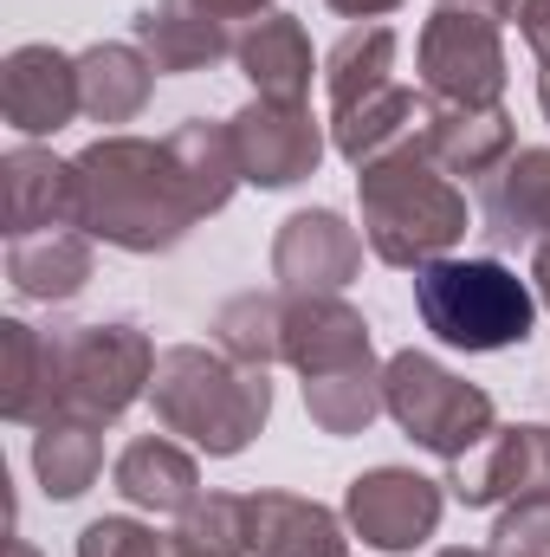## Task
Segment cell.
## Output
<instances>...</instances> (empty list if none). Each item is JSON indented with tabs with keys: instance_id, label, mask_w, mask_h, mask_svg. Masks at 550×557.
<instances>
[{
	"instance_id": "obj_1",
	"label": "cell",
	"mask_w": 550,
	"mask_h": 557,
	"mask_svg": "<svg viewBox=\"0 0 550 557\" xmlns=\"http://www.w3.org/2000/svg\"><path fill=\"white\" fill-rule=\"evenodd\" d=\"M78 169V221L91 240L124 253H168L201 221L168 143L149 137H98L72 156Z\"/></svg>"
},
{
	"instance_id": "obj_2",
	"label": "cell",
	"mask_w": 550,
	"mask_h": 557,
	"mask_svg": "<svg viewBox=\"0 0 550 557\" xmlns=\"http://www.w3.org/2000/svg\"><path fill=\"white\" fill-rule=\"evenodd\" d=\"M357 201H363L370 253L383 267H402V273H421V267L447 260L460 247V234H466V195L427 156L421 131L357 169Z\"/></svg>"
},
{
	"instance_id": "obj_3",
	"label": "cell",
	"mask_w": 550,
	"mask_h": 557,
	"mask_svg": "<svg viewBox=\"0 0 550 557\" xmlns=\"http://www.w3.org/2000/svg\"><path fill=\"white\" fill-rule=\"evenodd\" d=\"M149 409L162 434H182L195 454L234 460L253 447V434L273 416V383L253 363H234L208 344H168L149 376Z\"/></svg>"
},
{
	"instance_id": "obj_4",
	"label": "cell",
	"mask_w": 550,
	"mask_h": 557,
	"mask_svg": "<svg viewBox=\"0 0 550 557\" xmlns=\"http://www.w3.org/2000/svg\"><path fill=\"white\" fill-rule=\"evenodd\" d=\"M414 311L440 344L486 357V350H512L532 337L538 292L505 260H453L447 253V260L414 273Z\"/></svg>"
},
{
	"instance_id": "obj_5",
	"label": "cell",
	"mask_w": 550,
	"mask_h": 557,
	"mask_svg": "<svg viewBox=\"0 0 550 557\" xmlns=\"http://www.w3.org/2000/svg\"><path fill=\"white\" fill-rule=\"evenodd\" d=\"M505 20L512 0H434L421 26L427 104H499L505 98Z\"/></svg>"
},
{
	"instance_id": "obj_6",
	"label": "cell",
	"mask_w": 550,
	"mask_h": 557,
	"mask_svg": "<svg viewBox=\"0 0 550 557\" xmlns=\"http://www.w3.org/2000/svg\"><path fill=\"white\" fill-rule=\"evenodd\" d=\"M383 396H389V416L409 434L414 447L440 454V460H460L473 454L499 416H492V396L466 376H453L447 363H434L427 350H396L383 363Z\"/></svg>"
},
{
	"instance_id": "obj_7",
	"label": "cell",
	"mask_w": 550,
	"mask_h": 557,
	"mask_svg": "<svg viewBox=\"0 0 550 557\" xmlns=\"http://www.w3.org/2000/svg\"><path fill=\"white\" fill-rule=\"evenodd\" d=\"M59 344H65V416L111 428L137 396H149L155 344L137 324H72L59 331Z\"/></svg>"
},
{
	"instance_id": "obj_8",
	"label": "cell",
	"mask_w": 550,
	"mask_h": 557,
	"mask_svg": "<svg viewBox=\"0 0 550 557\" xmlns=\"http://www.w3.org/2000/svg\"><path fill=\"white\" fill-rule=\"evenodd\" d=\"M460 506H518V499H550V428L545 421H518V428H492L473 454L447 460L440 480Z\"/></svg>"
},
{
	"instance_id": "obj_9",
	"label": "cell",
	"mask_w": 550,
	"mask_h": 557,
	"mask_svg": "<svg viewBox=\"0 0 550 557\" xmlns=\"http://www.w3.org/2000/svg\"><path fill=\"white\" fill-rule=\"evenodd\" d=\"M440 506H447L440 480H421L414 467H370V473H357L350 493H343L350 532L383 557L427 545L434 525H440Z\"/></svg>"
},
{
	"instance_id": "obj_10",
	"label": "cell",
	"mask_w": 550,
	"mask_h": 557,
	"mask_svg": "<svg viewBox=\"0 0 550 557\" xmlns=\"http://www.w3.org/2000/svg\"><path fill=\"white\" fill-rule=\"evenodd\" d=\"M227 131L240 149V175L253 188H291V182L317 175V162H324V124L311 117V104L253 98L247 111L227 117Z\"/></svg>"
},
{
	"instance_id": "obj_11",
	"label": "cell",
	"mask_w": 550,
	"mask_h": 557,
	"mask_svg": "<svg viewBox=\"0 0 550 557\" xmlns=\"http://www.w3.org/2000/svg\"><path fill=\"white\" fill-rule=\"evenodd\" d=\"M0 111L20 137H59L72 117H85L78 59L59 46H13L0 59Z\"/></svg>"
},
{
	"instance_id": "obj_12",
	"label": "cell",
	"mask_w": 550,
	"mask_h": 557,
	"mask_svg": "<svg viewBox=\"0 0 550 557\" xmlns=\"http://www.w3.org/2000/svg\"><path fill=\"white\" fill-rule=\"evenodd\" d=\"M363 273V234L337 208H298L273 234L278 292H343Z\"/></svg>"
},
{
	"instance_id": "obj_13",
	"label": "cell",
	"mask_w": 550,
	"mask_h": 557,
	"mask_svg": "<svg viewBox=\"0 0 550 557\" xmlns=\"http://www.w3.org/2000/svg\"><path fill=\"white\" fill-rule=\"evenodd\" d=\"M370 324L343 292H285V363L311 383L350 363H370Z\"/></svg>"
},
{
	"instance_id": "obj_14",
	"label": "cell",
	"mask_w": 550,
	"mask_h": 557,
	"mask_svg": "<svg viewBox=\"0 0 550 557\" xmlns=\"http://www.w3.org/2000/svg\"><path fill=\"white\" fill-rule=\"evenodd\" d=\"M78 221V169L52 149H7L0 156V234L26 240L46 227H72Z\"/></svg>"
},
{
	"instance_id": "obj_15",
	"label": "cell",
	"mask_w": 550,
	"mask_h": 557,
	"mask_svg": "<svg viewBox=\"0 0 550 557\" xmlns=\"http://www.w3.org/2000/svg\"><path fill=\"white\" fill-rule=\"evenodd\" d=\"M0 416L46 428L65 416V344L59 331H33L26 318H0Z\"/></svg>"
},
{
	"instance_id": "obj_16",
	"label": "cell",
	"mask_w": 550,
	"mask_h": 557,
	"mask_svg": "<svg viewBox=\"0 0 550 557\" xmlns=\"http://www.w3.org/2000/svg\"><path fill=\"white\" fill-rule=\"evenodd\" d=\"M421 143L447 175H466V182H486L518 156V131L505 104H427Z\"/></svg>"
},
{
	"instance_id": "obj_17",
	"label": "cell",
	"mask_w": 550,
	"mask_h": 557,
	"mask_svg": "<svg viewBox=\"0 0 550 557\" xmlns=\"http://www.w3.org/2000/svg\"><path fill=\"white\" fill-rule=\"evenodd\" d=\"M479 227L492 247L550 240V149H518L499 175L479 182Z\"/></svg>"
},
{
	"instance_id": "obj_18",
	"label": "cell",
	"mask_w": 550,
	"mask_h": 557,
	"mask_svg": "<svg viewBox=\"0 0 550 557\" xmlns=\"http://www.w3.org/2000/svg\"><path fill=\"white\" fill-rule=\"evenodd\" d=\"M247 557H350L343 519L298 493H247Z\"/></svg>"
},
{
	"instance_id": "obj_19",
	"label": "cell",
	"mask_w": 550,
	"mask_h": 557,
	"mask_svg": "<svg viewBox=\"0 0 550 557\" xmlns=\"http://www.w3.org/2000/svg\"><path fill=\"white\" fill-rule=\"evenodd\" d=\"M130 33H137V46L149 52L155 72H208V65L234 59V46H240V33H234L227 20H214V13H201V7H188V0H155V7H142Z\"/></svg>"
},
{
	"instance_id": "obj_20",
	"label": "cell",
	"mask_w": 550,
	"mask_h": 557,
	"mask_svg": "<svg viewBox=\"0 0 550 557\" xmlns=\"http://www.w3.org/2000/svg\"><path fill=\"white\" fill-rule=\"evenodd\" d=\"M117 493L155 519H182L201 499V467L175 434H137L117 454Z\"/></svg>"
},
{
	"instance_id": "obj_21",
	"label": "cell",
	"mask_w": 550,
	"mask_h": 557,
	"mask_svg": "<svg viewBox=\"0 0 550 557\" xmlns=\"http://www.w3.org/2000/svg\"><path fill=\"white\" fill-rule=\"evenodd\" d=\"M234 59H240V72H247L253 98H285V104H304L311 72H317L311 33L298 26V13H266V20H253V26L240 33Z\"/></svg>"
},
{
	"instance_id": "obj_22",
	"label": "cell",
	"mask_w": 550,
	"mask_h": 557,
	"mask_svg": "<svg viewBox=\"0 0 550 557\" xmlns=\"http://www.w3.org/2000/svg\"><path fill=\"white\" fill-rule=\"evenodd\" d=\"M91 278V234L85 227H46L26 240H7V285L39 305L78 298Z\"/></svg>"
},
{
	"instance_id": "obj_23",
	"label": "cell",
	"mask_w": 550,
	"mask_h": 557,
	"mask_svg": "<svg viewBox=\"0 0 550 557\" xmlns=\"http://www.w3.org/2000/svg\"><path fill=\"white\" fill-rule=\"evenodd\" d=\"M155 65L137 39H104L78 52V91H85V117L91 124H130L142 117L149 91H155Z\"/></svg>"
},
{
	"instance_id": "obj_24",
	"label": "cell",
	"mask_w": 550,
	"mask_h": 557,
	"mask_svg": "<svg viewBox=\"0 0 550 557\" xmlns=\"http://www.w3.org/2000/svg\"><path fill=\"white\" fill-rule=\"evenodd\" d=\"M162 143H168V156H175V169H182V182H188V195H195L201 214H221V208L234 201V188L247 182V175H240V149H234V131H227V124L188 117V124H175Z\"/></svg>"
},
{
	"instance_id": "obj_25",
	"label": "cell",
	"mask_w": 550,
	"mask_h": 557,
	"mask_svg": "<svg viewBox=\"0 0 550 557\" xmlns=\"http://www.w3.org/2000/svg\"><path fill=\"white\" fill-rule=\"evenodd\" d=\"M33 473L52 499H78L91 493V480L104 473V421L85 416H52L33 434Z\"/></svg>"
},
{
	"instance_id": "obj_26",
	"label": "cell",
	"mask_w": 550,
	"mask_h": 557,
	"mask_svg": "<svg viewBox=\"0 0 550 557\" xmlns=\"http://www.w3.org/2000/svg\"><path fill=\"white\" fill-rule=\"evenodd\" d=\"M396 85V33L389 26H350L330 59H324V91H330V117L389 91Z\"/></svg>"
},
{
	"instance_id": "obj_27",
	"label": "cell",
	"mask_w": 550,
	"mask_h": 557,
	"mask_svg": "<svg viewBox=\"0 0 550 557\" xmlns=\"http://www.w3.org/2000/svg\"><path fill=\"white\" fill-rule=\"evenodd\" d=\"M304 416L317 421L324 434H363L376 416H389V396H383V363H350V370H330V376H311L304 383Z\"/></svg>"
},
{
	"instance_id": "obj_28",
	"label": "cell",
	"mask_w": 550,
	"mask_h": 557,
	"mask_svg": "<svg viewBox=\"0 0 550 557\" xmlns=\"http://www.w3.org/2000/svg\"><path fill=\"white\" fill-rule=\"evenodd\" d=\"M214 350H227L234 363L273 370L285 363V292H240L214 311Z\"/></svg>"
},
{
	"instance_id": "obj_29",
	"label": "cell",
	"mask_w": 550,
	"mask_h": 557,
	"mask_svg": "<svg viewBox=\"0 0 550 557\" xmlns=\"http://www.w3.org/2000/svg\"><path fill=\"white\" fill-rule=\"evenodd\" d=\"M182 552H221V557H247V499L240 493H201L182 525H175Z\"/></svg>"
},
{
	"instance_id": "obj_30",
	"label": "cell",
	"mask_w": 550,
	"mask_h": 557,
	"mask_svg": "<svg viewBox=\"0 0 550 557\" xmlns=\"http://www.w3.org/2000/svg\"><path fill=\"white\" fill-rule=\"evenodd\" d=\"M78 557H182V539L142 519H91L78 532Z\"/></svg>"
},
{
	"instance_id": "obj_31",
	"label": "cell",
	"mask_w": 550,
	"mask_h": 557,
	"mask_svg": "<svg viewBox=\"0 0 550 557\" xmlns=\"http://www.w3.org/2000/svg\"><path fill=\"white\" fill-rule=\"evenodd\" d=\"M492 557H550V499H518V506H499V525H492Z\"/></svg>"
},
{
	"instance_id": "obj_32",
	"label": "cell",
	"mask_w": 550,
	"mask_h": 557,
	"mask_svg": "<svg viewBox=\"0 0 550 557\" xmlns=\"http://www.w3.org/2000/svg\"><path fill=\"white\" fill-rule=\"evenodd\" d=\"M512 20H518L525 46L538 52V65L550 72V0H512Z\"/></svg>"
},
{
	"instance_id": "obj_33",
	"label": "cell",
	"mask_w": 550,
	"mask_h": 557,
	"mask_svg": "<svg viewBox=\"0 0 550 557\" xmlns=\"http://www.w3.org/2000/svg\"><path fill=\"white\" fill-rule=\"evenodd\" d=\"M188 7H201V13H214V20H227V26H253V20H266L273 13V0H188Z\"/></svg>"
},
{
	"instance_id": "obj_34",
	"label": "cell",
	"mask_w": 550,
	"mask_h": 557,
	"mask_svg": "<svg viewBox=\"0 0 550 557\" xmlns=\"http://www.w3.org/2000/svg\"><path fill=\"white\" fill-rule=\"evenodd\" d=\"M402 0H330V13H343V20H376V13H396Z\"/></svg>"
},
{
	"instance_id": "obj_35",
	"label": "cell",
	"mask_w": 550,
	"mask_h": 557,
	"mask_svg": "<svg viewBox=\"0 0 550 557\" xmlns=\"http://www.w3.org/2000/svg\"><path fill=\"white\" fill-rule=\"evenodd\" d=\"M532 292H538V305L550 311V240H538V253H532Z\"/></svg>"
},
{
	"instance_id": "obj_36",
	"label": "cell",
	"mask_w": 550,
	"mask_h": 557,
	"mask_svg": "<svg viewBox=\"0 0 550 557\" xmlns=\"http://www.w3.org/2000/svg\"><path fill=\"white\" fill-rule=\"evenodd\" d=\"M434 557H492V552H473V545H447V552H434Z\"/></svg>"
},
{
	"instance_id": "obj_37",
	"label": "cell",
	"mask_w": 550,
	"mask_h": 557,
	"mask_svg": "<svg viewBox=\"0 0 550 557\" xmlns=\"http://www.w3.org/2000/svg\"><path fill=\"white\" fill-rule=\"evenodd\" d=\"M7 557H39V552H33L26 539H7Z\"/></svg>"
},
{
	"instance_id": "obj_38",
	"label": "cell",
	"mask_w": 550,
	"mask_h": 557,
	"mask_svg": "<svg viewBox=\"0 0 550 557\" xmlns=\"http://www.w3.org/2000/svg\"><path fill=\"white\" fill-rule=\"evenodd\" d=\"M538 104H545V117H550V72H538Z\"/></svg>"
},
{
	"instance_id": "obj_39",
	"label": "cell",
	"mask_w": 550,
	"mask_h": 557,
	"mask_svg": "<svg viewBox=\"0 0 550 557\" xmlns=\"http://www.w3.org/2000/svg\"><path fill=\"white\" fill-rule=\"evenodd\" d=\"M182 557H221V552H182Z\"/></svg>"
}]
</instances>
